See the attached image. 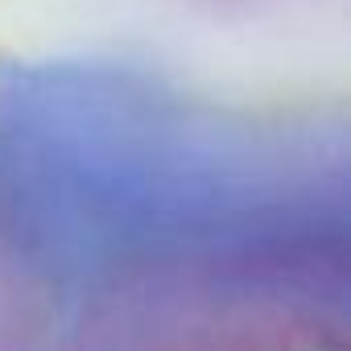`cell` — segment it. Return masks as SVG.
Segmentation results:
<instances>
[{
	"label": "cell",
	"instance_id": "6da1fadb",
	"mask_svg": "<svg viewBox=\"0 0 351 351\" xmlns=\"http://www.w3.org/2000/svg\"><path fill=\"white\" fill-rule=\"evenodd\" d=\"M0 273L25 351H351L347 99L5 50Z\"/></svg>",
	"mask_w": 351,
	"mask_h": 351
},
{
	"label": "cell",
	"instance_id": "7a4b0ae2",
	"mask_svg": "<svg viewBox=\"0 0 351 351\" xmlns=\"http://www.w3.org/2000/svg\"><path fill=\"white\" fill-rule=\"evenodd\" d=\"M157 5H169L211 25H261V21H289L298 13L322 9L326 0H157Z\"/></svg>",
	"mask_w": 351,
	"mask_h": 351
},
{
	"label": "cell",
	"instance_id": "3957f363",
	"mask_svg": "<svg viewBox=\"0 0 351 351\" xmlns=\"http://www.w3.org/2000/svg\"><path fill=\"white\" fill-rule=\"evenodd\" d=\"M0 351H25L21 318H17V306H13V298H9L5 273H0Z\"/></svg>",
	"mask_w": 351,
	"mask_h": 351
}]
</instances>
